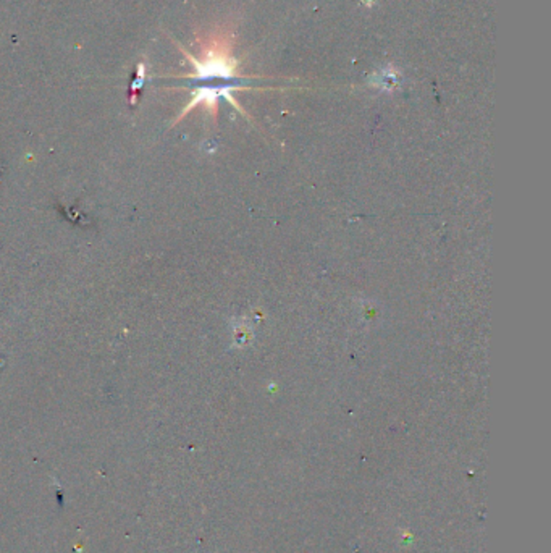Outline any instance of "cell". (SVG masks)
<instances>
[{"label":"cell","instance_id":"6da1fadb","mask_svg":"<svg viewBox=\"0 0 551 553\" xmlns=\"http://www.w3.org/2000/svg\"><path fill=\"white\" fill-rule=\"evenodd\" d=\"M198 44L199 57L189 54L185 47L178 45L181 54L191 63L193 72L171 78L186 81V86L191 90V101L173 123L180 122L198 105H204L212 115H215L220 99H227L230 104L238 107L233 92L246 86V80L238 75V62L233 57V34L227 29H215L198 38Z\"/></svg>","mask_w":551,"mask_h":553}]
</instances>
